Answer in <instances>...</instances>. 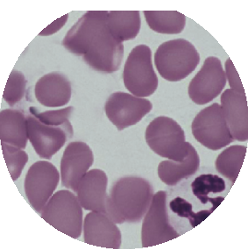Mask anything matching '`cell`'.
Listing matches in <instances>:
<instances>
[{
  "label": "cell",
  "mask_w": 248,
  "mask_h": 249,
  "mask_svg": "<svg viewBox=\"0 0 248 249\" xmlns=\"http://www.w3.org/2000/svg\"><path fill=\"white\" fill-rule=\"evenodd\" d=\"M107 16L106 11L86 12L67 32L62 46L95 71L111 74L120 70L124 46L111 35Z\"/></svg>",
  "instance_id": "obj_1"
},
{
  "label": "cell",
  "mask_w": 248,
  "mask_h": 249,
  "mask_svg": "<svg viewBox=\"0 0 248 249\" xmlns=\"http://www.w3.org/2000/svg\"><path fill=\"white\" fill-rule=\"evenodd\" d=\"M154 194V188L145 178H121L113 184L108 196L106 214L116 224L141 222Z\"/></svg>",
  "instance_id": "obj_2"
},
{
  "label": "cell",
  "mask_w": 248,
  "mask_h": 249,
  "mask_svg": "<svg viewBox=\"0 0 248 249\" xmlns=\"http://www.w3.org/2000/svg\"><path fill=\"white\" fill-rule=\"evenodd\" d=\"M199 62L197 49L184 39L166 41L155 51V68L159 76L169 82L185 79L195 71Z\"/></svg>",
  "instance_id": "obj_3"
},
{
  "label": "cell",
  "mask_w": 248,
  "mask_h": 249,
  "mask_svg": "<svg viewBox=\"0 0 248 249\" xmlns=\"http://www.w3.org/2000/svg\"><path fill=\"white\" fill-rule=\"evenodd\" d=\"M146 142L156 155L182 161L189 152V143L181 124L173 119L160 116L152 120L146 130Z\"/></svg>",
  "instance_id": "obj_4"
},
{
  "label": "cell",
  "mask_w": 248,
  "mask_h": 249,
  "mask_svg": "<svg viewBox=\"0 0 248 249\" xmlns=\"http://www.w3.org/2000/svg\"><path fill=\"white\" fill-rule=\"evenodd\" d=\"M40 217L58 231L73 239L83 231V207L77 196L70 190L55 192L45 205Z\"/></svg>",
  "instance_id": "obj_5"
},
{
  "label": "cell",
  "mask_w": 248,
  "mask_h": 249,
  "mask_svg": "<svg viewBox=\"0 0 248 249\" xmlns=\"http://www.w3.org/2000/svg\"><path fill=\"white\" fill-rule=\"evenodd\" d=\"M123 82L129 92L138 98L150 97L156 91L158 77L148 46L138 45L132 49L124 63Z\"/></svg>",
  "instance_id": "obj_6"
},
{
  "label": "cell",
  "mask_w": 248,
  "mask_h": 249,
  "mask_svg": "<svg viewBox=\"0 0 248 249\" xmlns=\"http://www.w3.org/2000/svg\"><path fill=\"white\" fill-rule=\"evenodd\" d=\"M192 135L210 150L217 151L230 145L232 138L219 104L214 103L195 116L191 124Z\"/></svg>",
  "instance_id": "obj_7"
},
{
  "label": "cell",
  "mask_w": 248,
  "mask_h": 249,
  "mask_svg": "<svg viewBox=\"0 0 248 249\" xmlns=\"http://www.w3.org/2000/svg\"><path fill=\"white\" fill-rule=\"evenodd\" d=\"M167 199V192L164 191L157 192L153 196L142 223L143 248L163 244L180 236L169 223Z\"/></svg>",
  "instance_id": "obj_8"
},
{
  "label": "cell",
  "mask_w": 248,
  "mask_h": 249,
  "mask_svg": "<svg viewBox=\"0 0 248 249\" xmlns=\"http://www.w3.org/2000/svg\"><path fill=\"white\" fill-rule=\"evenodd\" d=\"M61 180V174L54 165L46 160L37 161L28 169L24 188L32 207L40 213L53 196Z\"/></svg>",
  "instance_id": "obj_9"
},
{
  "label": "cell",
  "mask_w": 248,
  "mask_h": 249,
  "mask_svg": "<svg viewBox=\"0 0 248 249\" xmlns=\"http://www.w3.org/2000/svg\"><path fill=\"white\" fill-rule=\"evenodd\" d=\"M152 108L150 100L125 92L111 94L105 105L107 118L119 131L137 124Z\"/></svg>",
  "instance_id": "obj_10"
},
{
  "label": "cell",
  "mask_w": 248,
  "mask_h": 249,
  "mask_svg": "<svg viewBox=\"0 0 248 249\" xmlns=\"http://www.w3.org/2000/svg\"><path fill=\"white\" fill-rule=\"evenodd\" d=\"M27 119L28 141L42 159H51L74 134L71 123L63 126H53L43 124L35 116H28Z\"/></svg>",
  "instance_id": "obj_11"
},
{
  "label": "cell",
  "mask_w": 248,
  "mask_h": 249,
  "mask_svg": "<svg viewBox=\"0 0 248 249\" xmlns=\"http://www.w3.org/2000/svg\"><path fill=\"white\" fill-rule=\"evenodd\" d=\"M226 85V74L221 61L215 56H210L205 59L203 67L192 78L188 92L195 104L205 105L218 97Z\"/></svg>",
  "instance_id": "obj_12"
},
{
  "label": "cell",
  "mask_w": 248,
  "mask_h": 249,
  "mask_svg": "<svg viewBox=\"0 0 248 249\" xmlns=\"http://www.w3.org/2000/svg\"><path fill=\"white\" fill-rule=\"evenodd\" d=\"M94 162L93 152L86 143L73 142L67 146L61 160V179L63 186L76 192L81 178Z\"/></svg>",
  "instance_id": "obj_13"
},
{
  "label": "cell",
  "mask_w": 248,
  "mask_h": 249,
  "mask_svg": "<svg viewBox=\"0 0 248 249\" xmlns=\"http://www.w3.org/2000/svg\"><path fill=\"white\" fill-rule=\"evenodd\" d=\"M84 241L86 244L106 249H120L121 232L108 214L90 212L85 216L83 226Z\"/></svg>",
  "instance_id": "obj_14"
},
{
  "label": "cell",
  "mask_w": 248,
  "mask_h": 249,
  "mask_svg": "<svg viewBox=\"0 0 248 249\" xmlns=\"http://www.w3.org/2000/svg\"><path fill=\"white\" fill-rule=\"evenodd\" d=\"M108 177L102 169L89 170L81 178L76 196L83 209L106 213Z\"/></svg>",
  "instance_id": "obj_15"
},
{
  "label": "cell",
  "mask_w": 248,
  "mask_h": 249,
  "mask_svg": "<svg viewBox=\"0 0 248 249\" xmlns=\"http://www.w3.org/2000/svg\"><path fill=\"white\" fill-rule=\"evenodd\" d=\"M222 111L233 140L247 142L248 139V107L246 94L226 89L221 95Z\"/></svg>",
  "instance_id": "obj_16"
},
{
  "label": "cell",
  "mask_w": 248,
  "mask_h": 249,
  "mask_svg": "<svg viewBox=\"0 0 248 249\" xmlns=\"http://www.w3.org/2000/svg\"><path fill=\"white\" fill-rule=\"evenodd\" d=\"M35 95L38 102L44 107H63L71 101V82L62 73L51 72L37 81Z\"/></svg>",
  "instance_id": "obj_17"
},
{
  "label": "cell",
  "mask_w": 248,
  "mask_h": 249,
  "mask_svg": "<svg viewBox=\"0 0 248 249\" xmlns=\"http://www.w3.org/2000/svg\"><path fill=\"white\" fill-rule=\"evenodd\" d=\"M199 167V155L195 147L189 143L188 155L182 161L163 160L158 165L157 173L161 182L169 186H174L194 175Z\"/></svg>",
  "instance_id": "obj_18"
},
{
  "label": "cell",
  "mask_w": 248,
  "mask_h": 249,
  "mask_svg": "<svg viewBox=\"0 0 248 249\" xmlns=\"http://www.w3.org/2000/svg\"><path fill=\"white\" fill-rule=\"evenodd\" d=\"M1 142L25 149L28 141L27 119L21 111L13 109L3 110L0 113Z\"/></svg>",
  "instance_id": "obj_19"
},
{
  "label": "cell",
  "mask_w": 248,
  "mask_h": 249,
  "mask_svg": "<svg viewBox=\"0 0 248 249\" xmlns=\"http://www.w3.org/2000/svg\"><path fill=\"white\" fill-rule=\"evenodd\" d=\"M107 26L116 40L123 43L137 37L141 30L142 19L139 11L108 12Z\"/></svg>",
  "instance_id": "obj_20"
},
{
  "label": "cell",
  "mask_w": 248,
  "mask_h": 249,
  "mask_svg": "<svg viewBox=\"0 0 248 249\" xmlns=\"http://www.w3.org/2000/svg\"><path fill=\"white\" fill-rule=\"evenodd\" d=\"M144 15L150 29L159 34H180L186 25V16L177 11H145Z\"/></svg>",
  "instance_id": "obj_21"
},
{
  "label": "cell",
  "mask_w": 248,
  "mask_h": 249,
  "mask_svg": "<svg viewBox=\"0 0 248 249\" xmlns=\"http://www.w3.org/2000/svg\"><path fill=\"white\" fill-rule=\"evenodd\" d=\"M191 190L193 195L198 198L201 204H212L211 210L214 212L225 198L222 196L212 198L209 196V194L224 192L226 190V182L217 175L203 174L191 183Z\"/></svg>",
  "instance_id": "obj_22"
},
{
  "label": "cell",
  "mask_w": 248,
  "mask_h": 249,
  "mask_svg": "<svg viewBox=\"0 0 248 249\" xmlns=\"http://www.w3.org/2000/svg\"><path fill=\"white\" fill-rule=\"evenodd\" d=\"M248 147L235 145L227 147L217 156L215 162L217 172L234 183L242 168Z\"/></svg>",
  "instance_id": "obj_23"
},
{
  "label": "cell",
  "mask_w": 248,
  "mask_h": 249,
  "mask_svg": "<svg viewBox=\"0 0 248 249\" xmlns=\"http://www.w3.org/2000/svg\"><path fill=\"white\" fill-rule=\"evenodd\" d=\"M5 163L13 181H16L22 174L23 169L28 161V155L24 149L13 147L1 142Z\"/></svg>",
  "instance_id": "obj_24"
},
{
  "label": "cell",
  "mask_w": 248,
  "mask_h": 249,
  "mask_svg": "<svg viewBox=\"0 0 248 249\" xmlns=\"http://www.w3.org/2000/svg\"><path fill=\"white\" fill-rule=\"evenodd\" d=\"M169 208L180 218H187L191 227H197L213 213L212 210H203L198 213L193 211V206L191 203L182 197H176L169 203Z\"/></svg>",
  "instance_id": "obj_25"
},
{
  "label": "cell",
  "mask_w": 248,
  "mask_h": 249,
  "mask_svg": "<svg viewBox=\"0 0 248 249\" xmlns=\"http://www.w3.org/2000/svg\"><path fill=\"white\" fill-rule=\"evenodd\" d=\"M27 80L22 72L13 70L5 85L3 98L10 107H14L24 98Z\"/></svg>",
  "instance_id": "obj_26"
},
{
  "label": "cell",
  "mask_w": 248,
  "mask_h": 249,
  "mask_svg": "<svg viewBox=\"0 0 248 249\" xmlns=\"http://www.w3.org/2000/svg\"><path fill=\"white\" fill-rule=\"evenodd\" d=\"M74 110V107H68L59 110L40 112L36 107H31L29 108L32 116H35L36 119H38L43 124L53 126H63L71 124L69 118L71 117Z\"/></svg>",
  "instance_id": "obj_27"
},
{
  "label": "cell",
  "mask_w": 248,
  "mask_h": 249,
  "mask_svg": "<svg viewBox=\"0 0 248 249\" xmlns=\"http://www.w3.org/2000/svg\"><path fill=\"white\" fill-rule=\"evenodd\" d=\"M224 71L226 74V81H228L230 89L234 90L238 93L245 94V89H244L242 82L240 80V77L237 72L234 64L230 58H228L226 60Z\"/></svg>",
  "instance_id": "obj_28"
},
{
  "label": "cell",
  "mask_w": 248,
  "mask_h": 249,
  "mask_svg": "<svg viewBox=\"0 0 248 249\" xmlns=\"http://www.w3.org/2000/svg\"><path fill=\"white\" fill-rule=\"evenodd\" d=\"M68 18H69V14H65L64 16L58 18L55 21H53L52 24H50L49 27H46L44 30L40 32L39 36H49L55 34V33H57L59 30H61L62 27L65 26Z\"/></svg>",
  "instance_id": "obj_29"
}]
</instances>
